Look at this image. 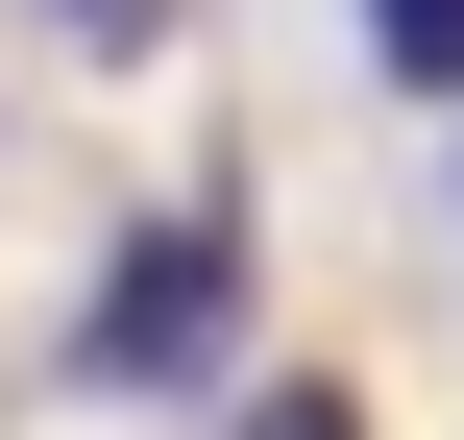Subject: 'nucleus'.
<instances>
[{"label":"nucleus","mask_w":464,"mask_h":440,"mask_svg":"<svg viewBox=\"0 0 464 440\" xmlns=\"http://www.w3.org/2000/svg\"><path fill=\"white\" fill-rule=\"evenodd\" d=\"M220 294H245V220H147V245L98 269L73 367H98V392H196V367H220Z\"/></svg>","instance_id":"obj_1"},{"label":"nucleus","mask_w":464,"mask_h":440,"mask_svg":"<svg viewBox=\"0 0 464 440\" xmlns=\"http://www.w3.org/2000/svg\"><path fill=\"white\" fill-rule=\"evenodd\" d=\"M367 49H392L416 98H464V0H367Z\"/></svg>","instance_id":"obj_2"},{"label":"nucleus","mask_w":464,"mask_h":440,"mask_svg":"<svg viewBox=\"0 0 464 440\" xmlns=\"http://www.w3.org/2000/svg\"><path fill=\"white\" fill-rule=\"evenodd\" d=\"M245 440H343V392H245Z\"/></svg>","instance_id":"obj_3"}]
</instances>
